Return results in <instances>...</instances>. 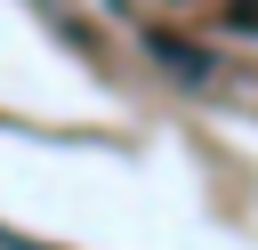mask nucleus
<instances>
[{
    "mask_svg": "<svg viewBox=\"0 0 258 250\" xmlns=\"http://www.w3.org/2000/svg\"><path fill=\"white\" fill-rule=\"evenodd\" d=\"M145 48H153V56H161V65H177V73H185V81H202V73H210V56H202V48H194V40H177V32H145Z\"/></svg>",
    "mask_w": 258,
    "mask_h": 250,
    "instance_id": "1",
    "label": "nucleus"
},
{
    "mask_svg": "<svg viewBox=\"0 0 258 250\" xmlns=\"http://www.w3.org/2000/svg\"><path fill=\"white\" fill-rule=\"evenodd\" d=\"M226 16H234V24H242V32H250V24H258V0H234V8H226Z\"/></svg>",
    "mask_w": 258,
    "mask_h": 250,
    "instance_id": "2",
    "label": "nucleus"
}]
</instances>
